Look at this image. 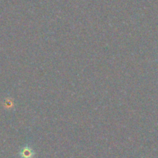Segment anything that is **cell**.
<instances>
[{"label":"cell","mask_w":158,"mask_h":158,"mask_svg":"<svg viewBox=\"0 0 158 158\" xmlns=\"http://www.w3.org/2000/svg\"><path fill=\"white\" fill-rule=\"evenodd\" d=\"M21 158H34L35 153L32 147L29 146H26L21 150L19 153Z\"/></svg>","instance_id":"obj_1"}]
</instances>
